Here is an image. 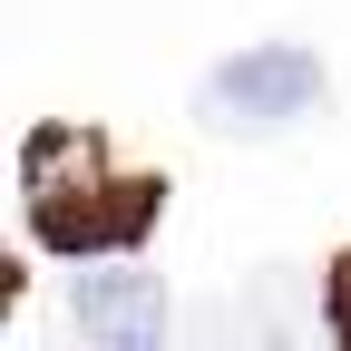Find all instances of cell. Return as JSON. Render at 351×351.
I'll return each mask as SVG.
<instances>
[{
    "mask_svg": "<svg viewBox=\"0 0 351 351\" xmlns=\"http://www.w3.org/2000/svg\"><path fill=\"white\" fill-rule=\"evenodd\" d=\"M20 195H29V234L49 254L98 263V254H137L156 234L166 176H117L88 127H39L20 147Z\"/></svg>",
    "mask_w": 351,
    "mask_h": 351,
    "instance_id": "obj_1",
    "label": "cell"
},
{
    "mask_svg": "<svg viewBox=\"0 0 351 351\" xmlns=\"http://www.w3.org/2000/svg\"><path fill=\"white\" fill-rule=\"evenodd\" d=\"M195 108H205L215 137H274V127L322 108V59L313 49H244V59H225L205 78Z\"/></svg>",
    "mask_w": 351,
    "mask_h": 351,
    "instance_id": "obj_2",
    "label": "cell"
},
{
    "mask_svg": "<svg viewBox=\"0 0 351 351\" xmlns=\"http://www.w3.org/2000/svg\"><path fill=\"white\" fill-rule=\"evenodd\" d=\"M69 322H78L88 341H108V351H156V341H166V283L147 274V263L108 254L98 274L69 283Z\"/></svg>",
    "mask_w": 351,
    "mask_h": 351,
    "instance_id": "obj_3",
    "label": "cell"
},
{
    "mask_svg": "<svg viewBox=\"0 0 351 351\" xmlns=\"http://www.w3.org/2000/svg\"><path fill=\"white\" fill-rule=\"evenodd\" d=\"M322 332H332V341L351 351V254L332 263V274H322Z\"/></svg>",
    "mask_w": 351,
    "mask_h": 351,
    "instance_id": "obj_4",
    "label": "cell"
}]
</instances>
